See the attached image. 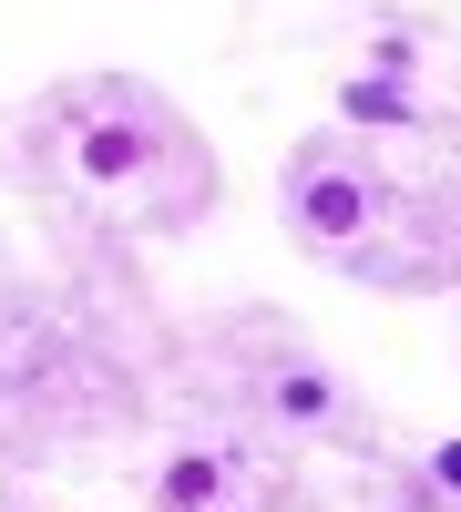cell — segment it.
Instances as JSON below:
<instances>
[{"instance_id": "6da1fadb", "label": "cell", "mask_w": 461, "mask_h": 512, "mask_svg": "<svg viewBox=\"0 0 461 512\" xmlns=\"http://www.w3.org/2000/svg\"><path fill=\"white\" fill-rule=\"evenodd\" d=\"M349 113H369V123H390V113H400V93H390V82H359V93H349Z\"/></svg>"}, {"instance_id": "7a4b0ae2", "label": "cell", "mask_w": 461, "mask_h": 512, "mask_svg": "<svg viewBox=\"0 0 461 512\" xmlns=\"http://www.w3.org/2000/svg\"><path fill=\"white\" fill-rule=\"evenodd\" d=\"M441 482H451V492H461V441H451V451H441Z\"/></svg>"}]
</instances>
